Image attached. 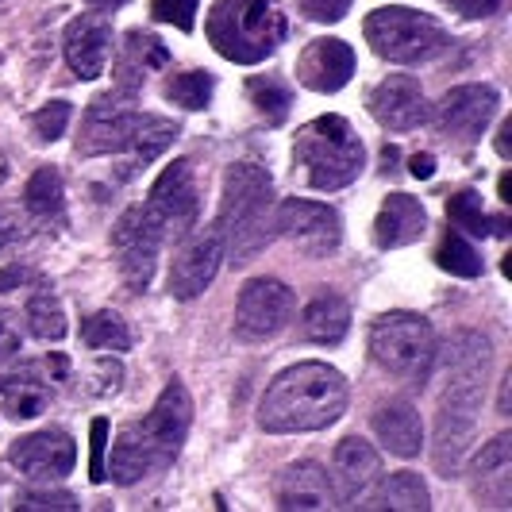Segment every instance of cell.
Returning <instances> with one entry per match:
<instances>
[{
  "label": "cell",
  "instance_id": "6da1fadb",
  "mask_svg": "<svg viewBox=\"0 0 512 512\" xmlns=\"http://www.w3.org/2000/svg\"><path fill=\"white\" fill-rule=\"evenodd\" d=\"M447 385L439 397L436 420V470L443 478H459L462 459L470 451V439L478 428V409L489 378V339L478 332H459L447 343Z\"/></svg>",
  "mask_w": 512,
  "mask_h": 512
},
{
  "label": "cell",
  "instance_id": "7a4b0ae2",
  "mask_svg": "<svg viewBox=\"0 0 512 512\" xmlns=\"http://www.w3.org/2000/svg\"><path fill=\"white\" fill-rule=\"evenodd\" d=\"M189 424H193V397L174 378L143 420L120 428V436L112 443V459L104 462V474L120 486H135L158 470H166L178 459L181 443L189 436Z\"/></svg>",
  "mask_w": 512,
  "mask_h": 512
},
{
  "label": "cell",
  "instance_id": "3957f363",
  "mask_svg": "<svg viewBox=\"0 0 512 512\" xmlns=\"http://www.w3.org/2000/svg\"><path fill=\"white\" fill-rule=\"evenodd\" d=\"M347 412V382L328 362H297L282 370L262 405H258V424L262 432L289 436V432H320L332 428Z\"/></svg>",
  "mask_w": 512,
  "mask_h": 512
},
{
  "label": "cell",
  "instance_id": "277c9868",
  "mask_svg": "<svg viewBox=\"0 0 512 512\" xmlns=\"http://www.w3.org/2000/svg\"><path fill=\"white\" fill-rule=\"evenodd\" d=\"M274 181L258 162H235L224 174L216 231L224 239V255L235 266L255 262L274 239Z\"/></svg>",
  "mask_w": 512,
  "mask_h": 512
},
{
  "label": "cell",
  "instance_id": "5b68a950",
  "mask_svg": "<svg viewBox=\"0 0 512 512\" xmlns=\"http://www.w3.org/2000/svg\"><path fill=\"white\" fill-rule=\"evenodd\" d=\"M285 16L274 0H216L208 12V43L239 66H255L278 51Z\"/></svg>",
  "mask_w": 512,
  "mask_h": 512
},
{
  "label": "cell",
  "instance_id": "8992f818",
  "mask_svg": "<svg viewBox=\"0 0 512 512\" xmlns=\"http://www.w3.org/2000/svg\"><path fill=\"white\" fill-rule=\"evenodd\" d=\"M293 158L305 170L312 189L332 193V189H343L359 178L366 151H362V139L355 135V128L343 116H320L297 131Z\"/></svg>",
  "mask_w": 512,
  "mask_h": 512
},
{
  "label": "cell",
  "instance_id": "52a82bcc",
  "mask_svg": "<svg viewBox=\"0 0 512 512\" xmlns=\"http://www.w3.org/2000/svg\"><path fill=\"white\" fill-rule=\"evenodd\" d=\"M370 355L385 374L424 385L436 366V332L416 312H389L370 328Z\"/></svg>",
  "mask_w": 512,
  "mask_h": 512
},
{
  "label": "cell",
  "instance_id": "ba28073f",
  "mask_svg": "<svg viewBox=\"0 0 512 512\" xmlns=\"http://www.w3.org/2000/svg\"><path fill=\"white\" fill-rule=\"evenodd\" d=\"M362 31L374 54L397 66H416L447 51V31L439 27V20L412 8H378L366 16Z\"/></svg>",
  "mask_w": 512,
  "mask_h": 512
},
{
  "label": "cell",
  "instance_id": "9c48e42d",
  "mask_svg": "<svg viewBox=\"0 0 512 512\" xmlns=\"http://www.w3.org/2000/svg\"><path fill=\"white\" fill-rule=\"evenodd\" d=\"M147 112L131 108V97H116V93H104L89 104L85 120H81V135H77V154L85 158H97V154H124L135 143V131L143 124Z\"/></svg>",
  "mask_w": 512,
  "mask_h": 512
},
{
  "label": "cell",
  "instance_id": "30bf717a",
  "mask_svg": "<svg viewBox=\"0 0 512 512\" xmlns=\"http://www.w3.org/2000/svg\"><path fill=\"white\" fill-rule=\"evenodd\" d=\"M297 308L293 289L278 278H255L239 289V305H235V335L247 343H262L270 335H278L289 324Z\"/></svg>",
  "mask_w": 512,
  "mask_h": 512
},
{
  "label": "cell",
  "instance_id": "8fae6325",
  "mask_svg": "<svg viewBox=\"0 0 512 512\" xmlns=\"http://www.w3.org/2000/svg\"><path fill=\"white\" fill-rule=\"evenodd\" d=\"M147 216L162 228L166 239L185 235L189 228H197V212H201V193L193 181V166L178 158L174 166L162 170V178L151 185V197L143 201Z\"/></svg>",
  "mask_w": 512,
  "mask_h": 512
},
{
  "label": "cell",
  "instance_id": "7c38bea8",
  "mask_svg": "<svg viewBox=\"0 0 512 512\" xmlns=\"http://www.w3.org/2000/svg\"><path fill=\"white\" fill-rule=\"evenodd\" d=\"M162 243H166V235H162V228L147 216L143 205L128 208V212L116 220V228H112V247H116V258H120V274H124V282H128L135 293L151 285L154 262H158Z\"/></svg>",
  "mask_w": 512,
  "mask_h": 512
},
{
  "label": "cell",
  "instance_id": "4fadbf2b",
  "mask_svg": "<svg viewBox=\"0 0 512 512\" xmlns=\"http://www.w3.org/2000/svg\"><path fill=\"white\" fill-rule=\"evenodd\" d=\"M274 228L308 258H328L339 247V235H343L335 208L316 205V201H301V197L282 201V205L274 208Z\"/></svg>",
  "mask_w": 512,
  "mask_h": 512
},
{
  "label": "cell",
  "instance_id": "5bb4252c",
  "mask_svg": "<svg viewBox=\"0 0 512 512\" xmlns=\"http://www.w3.org/2000/svg\"><path fill=\"white\" fill-rule=\"evenodd\" d=\"M220 258H224V239L216 228H201L185 235L181 247L174 251V262H170V278H166L170 293L178 301L201 297L216 278V270H220Z\"/></svg>",
  "mask_w": 512,
  "mask_h": 512
},
{
  "label": "cell",
  "instance_id": "9a60e30c",
  "mask_svg": "<svg viewBox=\"0 0 512 512\" xmlns=\"http://www.w3.org/2000/svg\"><path fill=\"white\" fill-rule=\"evenodd\" d=\"M493 112H497V89H489V85H459L439 104V135L470 147V143L482 139Z\"/></svg>",
  "mask_w": 512,
  "mask_h": 512
},
{
  "label": "cell",
  "instance_id": "2e32d148",
  "mask_svg": "<svg viewBox=\"0 0 512 512\" xmlns=\"http://www.w3.org/2000/svg\"><path fill=\"white\" fill-rule=\"evenodd\" d=\"M8 459L20 466V474H27L31 482H58L74 470L77 462V443L70 432H58V428H47V432H35V436H24L12 443Z\"/></svg>",
  "mask_w": 512,
  "mask_h": 512
},
{
  "label": "cell",
  "instance_id": "e0dca14e",
  "mask_svg": "<svg viewBox=\"0 0 512 512\" xmlns=\"http://www.w3.org/2000/svg\"><path fill=\"white\" fill-rule=\"evenodd\" d=\"M378 474H382V459H378V451H374L366 439L351 436L335 447L332 493L339 505L366 501V493H370V486L378 482Z\"/></svg>",
  "mask_w": 512,
  "mask_h": 512
},
{
  "label": "cell",
  "instance_id": "ac0fdd59",
  "mask_svg": "<svg viewBox=\"0 0 512 512\" xmlns=\"http://www.w3.org/2000/svg\"><path fill=\"white\" fill-rule=\"evenodd\" d=\"M370 112H374V120L382 128L412 131L428 120V101H424V89H420L416 77L393 74L370 93Z\"/></svg>",
  "mask_w": 512,
  "mask_h": 512
},
{
  "label": "cell",
  "instance_id": "d6986e66",
  "mask_svg": "<svg viewBox=\"0 0 512 512\" xmlns=\"http://www.w3.org/2000/svg\"><path fill=\"white\" fill-rule=\"evenodd\" d=\"M112 58V24L101 12H81L77 20L66 27V62L77 77L93 81L108 70Z\"/></svg>",
  "mask_w": 512,
  "mask_h": 512
},
{
  "label": "cell",
  "instance_id": "ffe728a7",
  "mask_svg": "<svg viewBox=\"0 0 512 512\" xmlns=\"http://www.w3.org/2000/svg\"><path fill=\"white\" fill-rule=\"evenodd\" d=\"M351 74H355V51L343 39H316L297 62V77L312 93H339Z\"/></svg>",
  "mask_w": 512,
  "mask_h": 512
},
{
  "label": "cell",
  "instance_id": "44dd1931",
  "mask_svg": "<svg viewBox=\"0 0 512 512\" xmlns=\"http://www.w3.org/2000/svg\"><path fill=\"white\" fill-rule=\"evenodd\" d=\"M274 497H278V509H332L335 493H332V478L324 466L316 462H297L282 470L278 486H274Z\"/></svg>",
  "mask_w": 512,
  "mask_h": 512
},
{
  "label": "cell",
  "instance_id": "7402d4cb",
  "mask_svg": "<svg viewBox=\"0 0 512 512\" xmlns=\"http://www.w3.org/2000/svg\"><path fill=\"white\" fill-rule=\"evenodd\" d=\"M424 231H428V212H424V205H420L416 197H409V193L385 197L382 212H378V220H374V243H378L382 251L409 247Z\"/></svg>",
  "mask_w": 512,
  "mask_h": 512
},
{
  "label": "cell",
  "instance_id": "603a6c76",
  "mask_svg": "<svg viewBox=\"0 0 512 512\" xmlns=\"http://www.w3.org/2000/svg\"><path fill=\"white\" fill-rule=\"evenodd\" d=\"M374 436L382 439V447L397 459H416L420 447H424V424H420V412L412 409L409 401H389L374 412L370 420Z\"/></svg>",
  "mask_w": 512,
  "mask_h": 512
},
{
  "label": "cell",
  "instance_id": "cb8c5ba5",
  "mask_svg": "<svg viewBox=\"0 0 512 512\" xmlns=\"http://www.w3.org/2000/svg\"><path fill=\"white\" fill-rule=\"evenodd\" d=\"M512 439L501 432V436L482 447V455L474 459V474H478V497L489 501L493 509H509L512 497Z\"/></svg>",
  "mask_w": 512,
  "mask_h": 512
},
{
  "label": "cell",
  "instance_id": "d4e9b609",
  "mask_svg": "<svg viewBox=\"0 0 512 512\" xmlns=\"http://www.w3.org/2000/svg\"><path fill=\"white\" fill-rule=\"evenodd\" d=\"M347 328H351V308H347V301L339 293H320L301 312V335L312 339V343H320V347L343 343Z\"/></svg>",
  "mask_w": 512,
  "mask_h": 512
},
{
  "label": "cell",
  "instance_id": "484cf974",
  "mask_svg": "<svg viewBox=\"0 0 512 512\" xmlns=\"http://www.w3.org/2000/svg\"><path fill=\"white\" fill-rule=\"evenodd\" d=\"M47 405H51V389H47V382H39L31 370L0 378V409L8 412L12 420H35L39 412H47Z\"/></svg>",
  "mask_w": 512,
  "mask_h": 512
},
{
  "label": "cell",
  "instance_id": "4316f807",
  "mask_svg": "<svg viewBox=\"0 0 512 512\" xmlns=\"http://www.w3.org/2000/svg\"><path fill=\"white\" fill-rule=\"evenodd\" d=\"M447 220H451V228L470 231L478 239H486V235H509V220L505 216H486L482 197L474 189H462V193H455L447 201Z\"/></svg>",
  "mask_w": 512,
  "mask_h": 512
},
{
  "label": "cell",
  "instance_id": "83f0119b",
  "mask_svg": "<svg viewBox=\"0 0 512 512\" xmlns=\"http://www.w3.org/2000/svg\"><path fill=\"white\" fill-rule=\"evenodd\" d=\"M24 208L35 216V220H43V224H51L62 216V208H66V197H62V174L54 170V166H39L31 181H27L24 189Z\"/></svg>",
  "mask_w": 512,
  "mask_h": 512
},
{
  "label": "cell",
  "instance_id": "f1b7e54d",
  "mask_svg": "<svg viewBox=\"0 0 512 512\" xmlns=\"http://www.w3.org/2000/svg\"><path fill=\"white\" fill-rule=\"evenodd\" d=\"M366 509L428 512V509H432V497H428V486L420 482V474L401 470V474H389V478H385L382 493H378V497H374V505H366Z\"/></svg>",
  "mask_w": 512,
  "mask_h": 512
},
{
  "label": "cell",
  "instance_id": "f546056e",
  "mask_svg": "<svg viewBox=\"0 0 512 512\" xmlns=\"http://www.w3.org/2000/svg\"><path fill=\"white\" fill-rule=\"evenodd\" d=\"M27 324H31V335L43 343H58L66 335V312L47 285H35V293L27 301Z\"/></svg>",
  "mask_w": 512,
  "mask_h": 512
},
{
  "label": "cell",
  "instance_id": "4dcf8cb0",
  "mask_svg": "<svg viewBox=\"0 0 512 512\" xmlns=\"http://www.w3.org/2000/svg\"><path fill=\"white\" fill-rule=\"evenodd\" d=\"M247 93H251V104L258 108V116H262L270 128L285 124V116H289V108H293L289 85H282L278 77H251V81H247Z\"/></svg>",
  "mask_w": 512,
  "mask_h": 512
},
{
  "label": "cell",
  "instance_id": "1f68e13d",
  "mask_svg": "<svg viewBox=\"0 0 512 512\" xmlns=\"http://www.w3.org/2000/svg\"><path fill=\"white\" fill-rule=\"evenodd\" d=\"M178 139V124H170L166 116H143V124L135 131V143H131V166H147L158 154L166 151L170 143Z\"/></svg>",
  "mask_w": 512,
  "mask_h": 512
},
{
  "label": "cell",
  "instance_id": "d6a6232c",
  "mask_svg": "<svg viewBox=\"0 0 512 512\" xmlns=\"http://www.w3.org/2000/svg\"><path fill=\"white\" fill-rule=\"evenodd\" d=\"M81 343L97 351H128L131 332L116 312H93L89 320H81Z\"/></svg>",
  "mask_w": 512,
  "mask_h": 512
},
{
  "label": "cell",
  "instance_id": "836d02e7",
  "mask_svg": "<svg viewBox=\"0 0 512 512\" xmlns=\"http://www.w3.org/2000/svg\"><path fill=\"white\" fill-rule=\"evenodd\" d=\"M436 262H439V270H447V274H455V278H478V274H482V255L462 239L459 231H447V239L439 243V251H436Z\"/></svg>",
  "mask_w": 512,
  "mask_h": 512
},
{
  "label": "cell",
  "instance_id": "e575fe53",
  "mask_svg": "<svg viewBox=\"0 0 512 512\" xmlns=\"http://www.w3.org/2000/svg\"><path fill=\"white\" fill-rule=\"evenodd\" d=\"M212 89H216V81H212V74H205V70H189V74H174L170 81H166V97L174 104H181V108H189V112H197V108H205L208 101H212Z\"/></svg>",
  "mask_w": 512,
  "mask_h": 512
},
{
  "label": "cell",
  "instance_id": "d590c367",
  "mask_svg": "<svg viewBox=\"0 0 512 512\" xmlns=\"http://www.w3.org/2000/svg\"><path fill=\"white\" fill-rule=\"evenodd\" d=\"M70 116H74V108H70V104L51 101L47 108H39V112L31 116V128H35V135H39L43 143H54V139H62V135H66Z\"/></svg>",
  "mask_w": 512,
  "mask_h": 512
},
{
  "label": "cell",
  "instance_id": "8d00e7d4",
  "mask_svg": "<svg viewBox=\"0 0 512 512\" xmlns=\"http://www.w3.org/2000/svg\"><path fill=\"white\" fill-rule=\"evenodd\" d=\"M128 54L131 62H139V74H147L154 66H166L170 62V51L154 35H143V31H131L128 35Z\"/></svg>",
  "mask_w": 512,
  "mask_h": 512
},
{
  "label": "cell",
  "instance_id": "74e56055",
  "mask_svg": "<svg viewBox=\"0 0 512 512\" xmlns=\"http://www.w3.org/2000/svg\"><path fill=\"white\" fill-rule=\"evenodd\" d=\"M151 12L158 24H174L178 31H193L197 0H151Z\"/></svg>",
  "mask_w": 512,
  "mask_h": 512
},
{
  "label": "cell",
  "instance_id": "f35d334b",
  "mask_svg": "<svg viewBox=\"0 0 512 512\" xmlns=\"http://www.w3.org/2000/svg\"><path fill=\"white\" fill-rule=\"evenodd\" d=\"M20 512H74L77 497L74 493H20L16 497Z\"/></svg>",
  "mask_w": 512,
  "mask_h": 512
},
{
  "label": "cell",
  "instance_id": "ab89813d",
  "mask_svg": "<svg viewBox=\"0 0 512 512\" xmlns=\"http://www.w3.org/2000/svg\"><path fill=\"white\" fill-rule=\"evenodd\" d=\"M27 220L20 216V208H8L0 205V255H8V251H16L20 243H27Z\"/></svg>",
  "mask_w": 512,
  "mask_h": 512
},
{
  "label": "cell",
  "instance_id": "60d3db41",
  "mask_svg": "<svg viewBox=\"0 0 512 512\" xmlns=\"http://www.w3.org/2000/svg\"><path fill=\"white\" fill-rule=\"evenodd\" d=\"M297 4L316 24H335V20H343L351 12V0H297Z\"/></svg>",
  "mask_w": 512,
  "mask_h": 512
},
{
  "label": "cell",
  "instance_id": "b9f144b4",
  "mask_svg": "<svg viewBox=\"0 0 512 512\" xmlns=\"http://www.w3.org/2000/svg\"><path fill=\"white\" fill-rule=\"evenodd\" d=\"M104 451H108V420L97 416L93 420V459H89V482H97V486L108 478L104 474Z\"/></svg>",
  "mask_w": 512,
  "mask_h": 512
},
{
  "label": "cell",
  "instance_id": "7bdbcfd3",
  "mask_svg": "<svg viewBox=\"0 0 512 512\" xmlns=\"http://www.w3.org/2000/svg\"><path fill=\"white\" fill-rule=\"evenodd\" d=\"M20 355V332L12 328V320L8 316H0V366L4 362H12Z\"/></svg>",
  "mask_w": 512,
  "mask_h": 512
},
{
  "label": "cell",
  "instance_id": "ee69618b",
  "mask_svg": "<svg viewBox=\"0 0 512 512\" xmlns=\"http://www.w3.org/2000/svg\"><path fill=\"white\" fill-rule=\"evenodd\" d=\"M97 374H101V385H97V393H116L120 382H124V366L116 359H101L97 362Z\"/></svg>",
  "mask_w": 512,
  "mask_h": 512
},
{
  "label": "cell",
  "instance_id": "f6af8a7d",
  "mask_svg": "<svg viewBox=\"0 0 512 512\" xmlns=\"http://www.w3.org/2000/svg\"><path fill=\"white\" fill-rule=\"evenodd\" d=\"M451 4L459 8L462 16H470V20H486V16H493L501 8V0H451Z\"/></svg>",
  "mask_w": 512,
  "mask_h": 512
},
{
  "label": "cell",
  "instance_id": "bcb514c9",
  "mask_svg": "<svg viewBox=\"0 0 512 512\" xmlns=\"http://www.w3.org/2000/svg\"><path fill=\"white\" fill-rule=\"evenodd\" d=\"M436 174V158L432 154H412V178L428 181Z\"/></svg>",
  "mask_w": 512,
  "mask_h": 512
},
{
  "label": "cell",
  "instance_id": "7dc6e473",
  "mask_svg": "<svg viewBox=\"0 0 512 512\" xmlns=\"http://www.w3.org/2000/svg\"><path fill=\"white\" fill-rule=\"evenodd\" d=\"M24 282H35V278H31V274H27L24 266H8V270H4V274H0V293H4V289H8V285H24Z\"/></svg>",
  "mask_w": 512,
  "mask_h": 512
},
{
  "label": "cell",
  "instance_id": "c3c4849f",
  "mask_svg": "<svg viewBox=\"0 0 512 512\" xmlns=\"http://www.w3.org/2000/svg\"><path fill=\"white\" fill-rule=\"evenodd\" d=\"M509 135H512V120H505V124H501V131H497V154H501V158H512Z\"/></svg>",
  "mask_w": 512,
  "mask_h": 512
},
{
  "label": "cell",
  "instance_id": "681fc988",
  "mask_svg": "<svg viewBox=\"0 0 512 512\" xmlns=\"http://www.w3.org/2000/svg\"><path fill=\"white\" fill-rule=\"evenodd\" d=\"M501 201H505V205H512V178H509V174L501 178Z\"/></svg>",
  "mask_w": 512,
  "mask_h": 512
},
{
  "label": "cell",
  "instance_id": "f907efd6",
  "mask_svg": "<svg viewBox=\"0 0 512 512\" xmlns=\"http://www.w3.org/2000/svg\"><path fill=\"white\" fill-rule=\"evenodd\" d=\"M89 4H93V8H120L124 0H89Z\"/></svg>",
  "mask_w": 512,
  "mask_h": 512
},
{
  "label": "cell",
  "instance_id": "816d5d0a",
  "mask_svg": "<svg viewBox=\"0 0 512 512\" xmlns=\"http://www.w3.org/2000/svg\"><path fill=\"white\" fill-rule=\"evenodd\" d=\"M4 178H8V162H4V154H0V185H4Z\"/></svg>",
  "mask_w": 512,
  "mask_h": 512
}]
</instances>
